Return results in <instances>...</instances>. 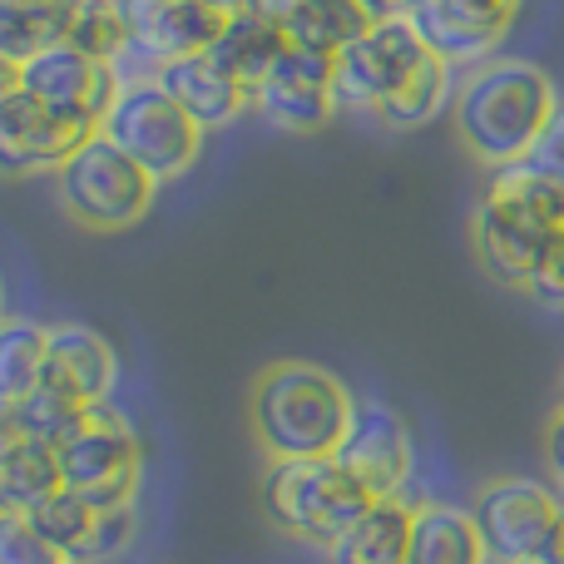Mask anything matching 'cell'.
<instances>
[{
    "label": "cell",
    "instance_id": "8d00e7d4",
    "mask_svg": "<svg viewBox=\"0 0 564 564\" xmlns=\"http://www.w3.org/2000/svg\"><path fill=\"white\" fill-rule=\"evenodd\" d=\"M545 564H564V496H560V525H555V550H550Z\"/></svg>",
    "mask_w": 564,
    "mask_h": 564
},
{
    "label": "cell",
    "instance_id": "83f0119b",
    "mask_svg": "<svg viewBox=\"0 0 564 564\" xmlns=\"http://www.w3.org/2000/svg\"><path fill=\"white\" fill-rule=\"evenodd\" d=\"M134 535H139V506L105 510V516H95V530H89V540L79 545L75 564H105V560H119L129 545H134Z\"/></svg>",
    "mask_w": 564,
    "mask_h": 564
},
{
    "label": "cell",
    "instance_id": "277c9868",
    "mask_svg": "<svg viewBox=\"0 0 564 564\" xmlns=\"http://www.w3.org/2000/svg\"><path fill=\"white\" fill-rule=\"evenodd\" d=\"M258 506H263L268 525L278 535L327 550L371 506V496L332 456H307V460H268Z\"/></svg>",
    "mask_w": 564,
    "mask_h": 564
},
{
    "label": "cell",
    "instance_id": "9a60e30c",
    "mask_svg": "<svg viewBox=\"0 0 564 564\" xmlns=\"http://www.w3.org/2000/svg\"><path fill=\"white\" fill-rule=\"evenodd\" d=\"M95 129L45 109L35 95L15 89L0 105V178H35L55 174Z\"/></svg>",
    "mask_w": 564,
    "mask_h": 564
},
{
    "label": "cell",
    "instance_id": "2e32d148",
    "mask_svg": "<svg viewBox=\"0 0 564 564\" xmlns=\"http://www.w3.org/2000/svg\"><path fill=\"white\" fill-rule=\"evenodd\" d=\"M50 387L69 391L85 406L115 397L119 387V351L109 347L105 332L85 327V322H50L45 327V377Z\"/></svg>",
    "mask_w": 564,
    "mask_h": 564
},
{
    "label": "cell",
    "instance_id": "1f68e13d",
    "mask_svg": "<svg viewBox=\"0 0 564 564\" xmlns=\"http://www.w3.org/2000/svg\"><path fill=\"white\" fill-rule=\"evenodd\" d=\"M545 466H550V476H555V486L564 490V406L545 426Z\"/></svg>",
    "mask_w": 564,
    "mask_h": 564
},
{
    "label": "cell",
    "instance_id": "4316f807",
    "mask_svg": "<svg viewBox=\"0 0 564 564\" xmlns=\"http://www.w3.org/2000/svg\"><path fill=\"white\" fill-rule=\"evenodd\" d=\"M85 401H75L69 391L40 381L30 397H20V426H25V441H40V446H59L69 431L85 421Z\"/></svg>",
    "mask_w": 564,
    "mask_h": 564
},
{
    "label": "cell",
    "instance_id": "603a6c76",
    "mask_svg": "<svg viewBox=\"0 0 564 564\" xmlns=\"http://www.w3.org/2000/svg\"><path fill=\"white\" fill-rule=\"evenodd\" d=\"M50 490H59L55 446L20 441V446L0 451V516H25Z\"/></svg>",
    "mask_w": 564,
    "mask_h": 564
},
{
    "label": "cell",
    "instance_id": "9c48e42d",
    "mask_svg": "<svg viewBox=\"0 0 564 564\" xmlns=\"http://www.w3.org/2000/svg\"><path fill=\"white\" fill-rule=\"evenodd\" d=\"M426 55H431L426 40L416 35V25H411L406 15L371 20L367 35H357L332 59V95H337V109L377 115Z\"/></svg>",
    "mask_w": 564,
    "mask_h": 564
},
{
    "label": "cell",
    "instance_id": "f1b7e54d",
    "mask_svg": "<svg viewBox=\"0 0 564 564\" xmlns=\"http://www.w3.org/2000/svg\"><path fill=\"white\" fill-rule=\"evenodd\" d=\"M0 564H69V560L55 545H45L25 516H0Z\"/></svg>",
    "mask_w": 564,
    "mask_h": 564
},
{
    "label": "cell",
    "instance_id": "5b68a950",
    "mask_svg": "<svg viewBox=\"0 0 564 564\" xmlns=\"http://www.w3.org/2000/svg\"><path fill=\"white\" fill-rule=\"evenodd\" d=\"M55 198L69 224L89 234H124L154 208L159 184L105 134H89L65 164L55 169Z\"/></svg>",
    "mask_w": 564,
    "mask_h": 564
},
{
    "label": "cell",
    "instance_id": "7a4b0ae2",
    "mask_svg": "<svg viewBox=\"0 0 564 564\" xmlns=\"http://www.w3.org/2000/svg\"><path fill=\"white\" fill-rule=\"evenodd\" d=\"M451 99H456L460 144L486 169L525 164L560 109L555 79L530 59H480Z\"/></svg>",
    "mask_w": 564,
    "mask_h": 564
},
{
    "label": "cell",
    "instance_id": "44dd1931",
    "mask_svg": "<svg viewBox=\"0 0 564 564\" xmlns=\"http://www.w3.org/2000/svg\"><path fill=\"white\" fill-rule=\"evenodd\" d=\"M367 25H371V15L357 0H302V6L292 10V20L282 25V35H288V45L317 50V55L337 59L351 40L367 35Z\"/></svg>",
    "mask_w": 564,
    "mask_h": 564
},
{
    "label": "cell",
    "instance_id": "cb8c5ba5",
    "mask_svg": "<svg viewBox=\"0 0 564 564\" xmlns=\"http://www.w3.org/2000/svg\"><path fill=\"white\" fill-rule=\"evenodd\" d=\"M65 45H75L79 55L99 59V65H124L129 55V25L119 0H69L65 15Z\"/></svg>",
    "mask_w": 564,
    "mask_h": 564
},
{
    "label": "cell",
    "instance_id": "e575fe53",
    "mask_svg": "<svg viewBox=\"0 0 564 564\" xmlns=\"http://www.w3.org/2000/svg\"><path fill=\"white\" fill-rule=\"evenodd\" d=\"M361 10H367L371 20H391V15H411V6L416 0H357Z\"/></svg>",
    "mask_w": 564,
    "mask_h": 564
},
{
    "label": "cell",
    "instance_id": "4dcf8cb0",
    "mask_svg": "<svg viewBox=\"0 0 564 564\" xmlns=\"http://www.w3.org/2000/svg\"><path fill=\"white\" fill-rule=\"evenodd\" d=\"M525 164H535L540 174H550V178H560V184H564V105L555 109V119L545 124V134L535 139V149H530Z\"/></svg>",
    "mask_w": 564,
    "mask_h": 564
},
{
    "label": "cell",
    "instance_id": "ba28073f",
    "mask_svg": "<svg viewBox=\"0 0 564 564\" xmlns=\"http://www.w3.org/2000/svg\"><path fill=\"white\" fill-rule=\"evenodd\" d=\"M470 520L490 564H545L555 550L560 490L530 476L486 480L470 500Z\"/></svg>",
    "mask_w": 564,
    "mask_h": 564
},
{
    "label": "cell",
    "instance_id": "52a82bcc",
    "mask_svg": "<svg viewBox=\"0 0 564 564\" xmlns=\"http://www.w3.org/2000/svg\"><path fill=\"white\" fill-rule=\"evenodd\" d=\"M99 134L115 149H124L154 184L184 178L204 154V129L154 85V79H124L115 105L99 119Z\"/></svg>",
    "mask_w": 564,
    "mask_h": 564
},
{
    "label": "cell",
    "instance_id": "ffe728a7",
    "mask_svg": "<svg viewBox=\"0 0 564 564\" xmlns=\"http://www.w3.org/2000/svg\"><path fill=\"white\" fill-rule=\"evenodd\" d=\"M282 50H288V35H282L278 25H268V20L248 15L243 6H228L224 30L214 35V45H208L204 55L214 59L218 69H228V75H234L238 85L253 95V85L278 65Z\"/></svg>",
    "mask_w": 564,
    "mask_h": 564
},
{
    "label": "cell",
    "instance_id": "3957f363",
    "mask_svg": "<svg viewBox=\"0 0 564 564\" xmlns=\"http://www.w3.org/2000/svg\"><path fill=\"white\" fill-rule=\"evenodd\" d=\"M357 397L337 371L317 367V361H268L253 381L248 397V421H253V441L263 446L268 460H307L332 456L337 441L347 436Z\"/></svg>",
    "mask_w": 564,
    "mask_h": 564
},
{
    "label": "cell",
    "instance_id": "30bf717a",
    "mask_svg": "<svg viewBox=\"0 0 564 564\" xmlns=\"http://www.w3.org/2000/svg\"><path fill=\"white\" fill-rule=\"evenodd\" d=\"M234 0H119L129 25V55L119 79H149L164 59L204 55L224 30Z\"/></svg>",
    "mask_w": 564,
    "mask_h": 564
},
{
    "label": "cell",
    "instance_id": "5bb4252c",
    "mask_svg": "<svg viewBox=\"0 0 564 564\" xmlns=\"http://www.w3.org/2000/svg\"><path fill=\"white\" fill-rule=\"evenodd\" d=\"M520 6L525 0H416L406 20L446 65H480L506 45Z\"/></svg>",
    "mask_w": 564,
    "mask_h": 564
},
{
    "label": "cell",
    "instance_id": "d4e9b609",
    "mask_svg": "<svg viewBox=\"0 0 564 564\" xmlns=\"http://www.w3.org/2000/svg\"><path fill=\"white\" fill-rule=\"evenodd\" d=\"M45 377V322L35 317H0V397L20 401Z\"/></svg>",
    "mask_w": 564,
    "mask_h": 564
},
{
    "label": "cell",
    "instance_id": "8fae6325",
    "mask_svg": "<svg viewBox=\"0 0 564 564\" xmlns=\"http://www.w3.org/2000/svg\"><path fill=\"white\" fill-rule=\"evenodd\" d=\"M332 460H337L371 500H387V496L406 490L411 470H416V441H411V426L397 406H387V401H357L351 426H347V436L337 441Z\"/></svg>",
    "mask_w": 564,
    "mask_h": 564
},
{
    "label": "cell",
    "instance_id": "6da1fadb",
    "mask_svg": "<svg viewBox=\"0 0 564 564\" xmlns=\"http://www.w3.org/2000/svg\"><path fill=\"white\" fill-rule=\"evenodd\" d=\"M564 234V184L535 164L490 169V184L470 214V253L500 288H525Z\"/></svg>",
    "mask_w": 564,
    "mask_h": 564
},
{
    "label": "cell",
    "instance_id": "d590c367",
    "mask_svg": "<svg viewBox=\"0 0 564 564\" xmlns=\"http://www.w3.org/2000/svg\"><path fill=\"white\" fill-rule=\"evenodd\" d=\"M15 89H20V65L10 55H0V105H6Z\"/></svg>",
    "mask_w": 564,
    "mask_h": 564
},
{
    "label": "cell",
    "instance_id": "8992f818",
    "mask_svg": "<svg viewBox=\"0 0 564 564\" xmlns=\"http://www.w3.org/2000/svg\"><path fill=\"white\" fill-rule=\"evenodd\" d=\"M59 486L79 490L95 516L139 500V480H144V441H139L134 421L119 406L99 401L85 411L75 431L55 446Z\"/></svg>",
    "mask_w": 564,
    "mask_h": 564
},
{
    "label": "cell",
    "instance_id": "f35d334b",
    "mask_svg": "<svg viewBox=\"0 0 564 564\" xmlns=\"http://www.w3.org/2000/svg\"><path fill=\"white\" fill-rule=\"evenodd\" d=\"M0 317H6V282H0Z\"/></svg>",
    "mask_w": 564,
    "mask_h": 564
},
{
    "label": "cell",
    "instance_id": "7c38bea8",
    "mask_svg": "<svg viewBox=\"0 0 564 564\" xmlns=\"http://www.w3.org/2000/svg\"><path fill=\"white\" fill-rule=\"evenodd\" d=\"M119 85H124V79H119L115 65H99V59L79 55L65 40H55V45H45L40 55L20 59V89L35 95L40 105L55 109V115L95 129V134H99L105 109L115 105Z\"/></svg>",
    "mask_w": 564,
    "mask_h": 564
},
{
    "label": "cell",
    "instance_id": "74e56055",
    "mask_svg": "<svg viewBox=\"0 0 564 564\" xmlns=\"http://www.w3.org/2000/svg\"><path fill=\"white\" fill-rule=\"evenodd\" d=\"M45 6H59V0H0V10H45Z\"/></svg>",
    "mask_w": 564,
    "mask_h": 564
},
{
    "label": "cell",
    "instance_id": "d6986e66",
    "mask_svg": "<svg viewBox=\"0 0 564 564\" xmlns=\"http://www.w3.org/2000/svg\"><path fill=\"white\" fill-rule=\"evenodd\" d=\"M406 564H490L476 535V520H470V506H451V500L416 506Z\"/></svg>",
    "mask_w": 564,
    "mask_h": 564
},
{
    "label": "cell",
    "instance_id": "4fadbf2b",
    "mask_svg": "<svg viewBox=\"0 0 564 564\" xmlns=\"http://www.w3.org/2000/svg\"><path fill=\"white\" fill-rule=\"evenodd\" d=\"M253 109L282 134H317L337 115L332 95V55L288 45L278 65L253 85Z\"/></svg>",
    "mask_w": 564,
    "mask_h": 564
},
{
    "label": "cell",
    "instance_id": "d6a6232c",
    "mask_svg": "<svg viewBox=\"0 0 564 564\" xmlns=\"http://www.w3.org/2000/svg\"><path fill=\"white\" fill-rule=\"evenodd\" d=\"M234 6H243L248 15H258V20H268V25H288L292 20V10L302 6V0H234Z\"/></svg>",
    "mask_w": 564,
    "mask_h": 564
},
{
    "label": "cell",
    "instance_id": "ab89813d",
    "mask_svg": "<svg viewBox=\"0 0 564 564\" xmlns=\"http://www.w3.org/2000/svg\"><path fill=\"white\" fill-rule=\"evenodd\" d=\"M560 406H564V377H560Z\"/></svg>",
    "mask_w": 564,
    "mask_h": 564
},
{
    "label": "cell",
    "instance_id": "484cf974",
    "mask_svg": "<svg viewBox=\"0 0 564 564\" xmlns=\"http://www.w3.org/2000/svg\"><path fill=\"white\" fill-rule=\"evenodd\" d=\"M25 520L35 525V535L45 540V545H55L69 564H75L79 545H85L89 530H95V510H89V506H85V496H79V490H69V486L50 490V496L40 500V506H30V510H25Z\"/></svg>",
    "mask_w": 564,
    "mask_h": 564
},
{
    "label": "cell",
    "instance_id": "7402d4cb",
    "mask_svg": "<svg viewBox=\"0 0 564 564\" xmlns=\"http://www.w3.org/2000/svg\"><path fill=\"white\" fill-rule=\"evenodd\" d=\"M451 95H456V65H446L441 55H426L416 69H411L406 85L377 109V119L387 129H421L446 109Z\"/></svg>",
    "mask_w": 564,
    "mask_h": 564
},
{
    "label": "cell",
    "instance_id": "f546056e",
    "mask_svg": "<svg viewBox=\"0 0 564 564\" xmlns=\"http://www.w3.org/2000/svg\"><path fill=\"white\" fill-rule=\"evenodd\" d=\"M525 292L550 312H564V234L555 238V248L545 253V263L535 268V278L525 282Z\"/></svg>",
    "mask_w": 564,
    "mask_h": 564
},
{
    "label": "cell",
    "instance_id": "e0dca14e",
    "mask_svg": "<svg viewBox=\"0 0 564 564\" xmlns=\"http://www.w3.org/2000/svg\"><path fill=\"white\" fill-rule=\"evenodd\" d=\"M159 89H164L169 99H174L178 109H184L188 119H194L204 134H214V129H228L234 119H243L248 109H253V95H248L243 85H238L228 69H218L208 55H184V59H164V65L154 69Z\"/></svg>",
    "mask_w": 564,
    "mask_h": 564
},
{
    "label": "cell",
    "instance_id": "ac0fdd59",
    "mask_svg": "<svg viewBox=\"0 0 564 564\" xmlns=\"http://www.w3.org/2000/svg\"><path fill=\"white\" fill-rule=\"evenodd\" d=\"M411 516H416V506H406L401 496L371 500L327 545V564H406Z\"/></svg>",
    "mask_w": 564,
    "mask_h": 564
},
{
    "label": "cell",
    "instance_id": "836d02e7",
    "mask_svg": "<svg viewBox=\"0 0 564 564\" xmlns=\"http://www.w3.org/2000/svg\"><path fill=\"white\" fill-rule=\"evenodd\" d=\"M20 441H25V426H20V401L0 397V451L20 446Z\"/></svg>",
    "mask_w": 564,
    "mask_h": 564
}]
</instances>
